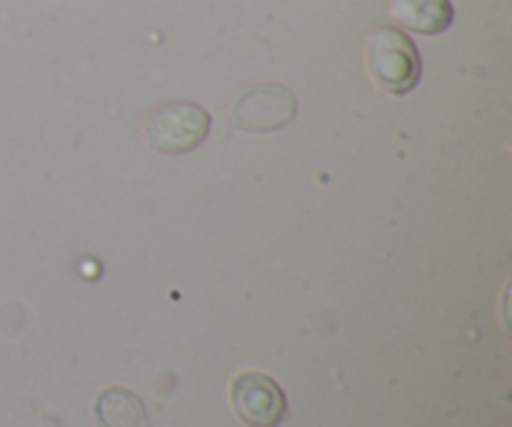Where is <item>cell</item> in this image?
Returning a JSON list of instances; mask_svg holds the SVG:
<instances>
[{
  "label": "cell",
  "instance_id": "obj_1",
  "mask_svg": "<svg viewBox=\"0 0 512 427\" xmlns=\"http://www.w3.org/2000/svg\"><path fill=\"white\" fill-rule=\"evenodd\" d=\"M365 68L370 80L390 95L410 93L423 73L413 38L390 25L373 28L365 38Z\"/></svg>",
  "mask_w": 512,
  "mask_h": 427
},
{
  "label": "cell",
  "instance_id": "obj_2",
  "mask_svg": "<svg viewBox=\"0 0 512 427\" xmlns=\"http://www.w3.org/2000/svg\"><path fill=\"white\" fill-rule=\"evenodd\" d=\"M210 133V113L190 100L160 105L143 125V140L148 148L165 155L190 153Z\"/></svg>",
  "mask_w": 512,
  "mask_h": 427
},
{
  "label": "cell",
  "instance_id": "obj_3",
  "mask_svg": "<svg viewBox=\"0 0 512 427\" xmlns=\"http://www.w3.org/2000/svg\"><path fill=\"white\" fill-rule=\"evenodd\" d=\"M230 403L238 418L253 427H278L288 413L283 388L270 375L245 370L230 385Z\"/></svg>",
  "mask_w": 512,
  "mask_h": 427
},
{
  "label": "cell",
  "instance_id": "obj_4",
  "mask_svg": "<svg viewBox=\"0 0 512 427\" xmlns=\"http://www.w3.org/2000/svg\"><path fill=\"white\" fill-rule=\"evenodd\" d=\"M295 118V95L283 85H260L238 100L233 123L240 130H278Z\"/></svg>",
  "mask_w": 512,
  "mask_h": 427
},
{
  "label": "cell",
  "instance_id": "obj_5",
  "mask_svg": "<svg viewBox=\"0 0 512 427\" xmlns=\"http://www.w3.org/2000/svg\"><path fill=\"white\" fill-rule=\"evenodd\" d=\"M388 13L400 28L418 35H440L453 25L450 0H390Z\"/></svg>",
  "mask_w": 512,
  "mask_h": 427
},
{
  "label": "cell",
  "instance_id": "obj_6",
  "mask_svg": "<svg viewBox=\"0 0 512 427\" xmlns=\"http://www.w3.org/2000/svg\"><path fill=\"white\" fill-rule=\"evenodd\" d=\"M98 427H148V410L143 400L125 388H105L95 400Z\"/></svg>",
  "mask_w": 512,
  "mask_h": 427
}]
</instances>
